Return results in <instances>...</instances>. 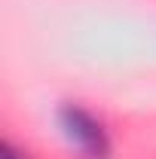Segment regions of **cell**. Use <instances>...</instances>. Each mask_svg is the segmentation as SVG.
Masks as SVG:
<instances>
[{"instance_id": "1", "label": "cell", "mask_w": 156, "mask_h": 159, "mask_svg": "<svg viewBox=\"0 0 156 159\" xmlns=\"http://www.w3.org/2000/svg\"><path fill=\"white\" fill-rule=\"evenodd\" d=\"M58 125L64 132V138L86 159H107L110 156V138H107L104 125L89 110H83L77 104H64L58 110Z\"/></svg>"}, {"instance_id": "2", "label": "cell", "mask_w": 156, "mask_h": 159, "mask_svg": "<svg viewBox=\"0 0 156 159\" xmlns=\"http://www.w3.org/2000/svg\"><path fill=\"white\" fill-rule=\"evenodd\" d=\"M0 159H28L21 150H16L9 141H3V147H0Z\"/></svg>"}]
</instances>
